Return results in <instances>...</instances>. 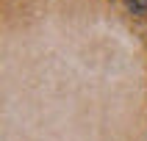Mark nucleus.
Returning <instances> with one entry per match:
<instances>
[{
	"label": "nucleus",
	"mask_w": 147,
	"mask_h": 141,
	"mask_svg": "<svg viewBox=\"0 0 147 141\" xmlns=\"http://www.w3.org/2000/svg\"><path fill=\"white\" fill-rule=\"evenodd\" d=\"M128 6H131L136 14H147V0H128Z\"/></svg>",
	"instance_id": "1"
}]
</instances>
